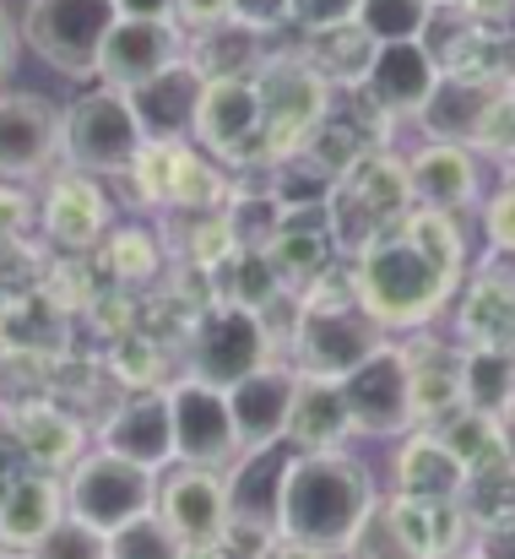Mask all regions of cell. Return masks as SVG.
I'll use <instances>...</instances> for the list:
<instances>
[{"instance_id":"obj_13","label":"cell","mask_w":515,"mask_h":559,"mask_svg":"<svg viewBox=\"0 0 515 559\" xmlns=\"http://www.w3.org/2000/svg\"><path fill=\"white\" fill-rule=\"evenodd\" d=\"M173 60H184V27L179 22H142V16H120L104 38L98 55V76L115 93H136L142 82H153L158 71H169Z\"/></svg>"},{"instance_id":"obj_45","label":"cell","mask_w":515,"mask_h":559,"mask_svg":"<svg viewBox=\"0 0 515 559\" xmlns=\"http://www.w3.org/2000/svg\"><path fill=\"white\" fill-rule=\"evenodd\" d=\"M261 559H332V555H326V549H310V544H294V538L277 533V544H272Z\"/></svg>"},{"instance_id":"obj_44","label":"cell","mask_w":515,"mask_h":559,"mask_svg":"<svg viewBox=\"0 0 515 559\" xmlns=\"http://www.w3.org/2000/svg\"><path fill=\"white\" fill-rule=\"evenodd\" d=\"M120 16H142V22H173V0H115Z\"/></svg>"},{"instance_id":"obj_21","label":"cell","mask_w":515,"mask_h":559,"mask_svg":"<svg viewBox=\"0 0 515 559\" xmlns=\"http://www.w3.org/2000/svg\"><path fill=\"white\" fill-rule=\"evenodd\" d=\"M65 516V484L44 467H22L0 484V549H33Z\"/></svg>"},{"instance_id":"obj_20","label":"cell","mask_w":515,"mask_h":559,"mask_svg":"<svg viewBox=\"0 0 515 559\" xmlns=\"http://www.w3.org/2000/svg\"><path fill=\"white\" fill-rule=\"evenodd\" d=\"M407 186H412V206L429 212H467L478 201V153L462 142H423L407 158Z\"/></svg>"},{"instance_id":"obj_9","label":"cell","mask_w":515,"mask_h":559,"mask_svg":"<svg viewBox=\"0 0 515 559\" xmlns=\"http://www.w3.org/2000/svg\"><path fill=\"white\" fill-rule=\"evenodd\" d=\"M343 402L352 413V429L363 440H402L418 413H412V374H407V354L385 337L358 370H347L343 380Z\"/></svg>"},{"instance_id":"obj_49","label":"cell","mask_w":515,"mask_h":559,"mask_svg":"<svg viewBox=\"0 0 515 559\" xmlns=\"http://www.w3.org/2000/svg\"><path fill=\"white\" fill-rule=\"evenodd\" d=\"M505 180H515V164H511V169H505Z\"/></svg>"},{"instance_id":"obj_16","label":"cell","mask_w":515,"mask_h":559,"mask_svg":"<svg viewBox=\"0 0 515 559\" xmlns=\"http://www.w3.org/2000/svg\"><path fill=\"white\" fill-rule=\"evenodd\" d=\"M98 445L147 467V473H164L173 462V413H169V385H153V391H136L125 396L104 424H98Z\"/></svg>"},{"instance_id":"obj_2","label":"cell","mask_w":515,"mask_h":559,"mask_svg":"<svg viewBox=\"0 0 515 559\" xmlns=\"http://www.w3.org/2000/svg\"><path fill=\"white\" fill-rule=\"evenodd\" d=\"M456 283H462V266L429 255L412 234H402V223L369 239L352 261V288L385 332H423L451 305Z\"/></svg>"},{"instance_id":"obj_29","label":"cell","mask_w":515,"mask_h":559,"mask_svg":"<svg viewBox=\"0 0 515 559\" xmlns=\"http://www.w3.org/2000/svg\"><path fill=\"white\" fill-rule=\"evenodd\" d=\"M184 60L217 82V76H255L261 71V33L244 27V22H212V27H195V38H184Z\"/></svg>"},{"instance_id":"obj_26","label":"cell","mask_w":515,"mask_h":559,"mask_svg":"<svg viewBox=\"0 0 515 559\" xmlns=\"http://www.w3.org/2000/svg\"><path fill=\"white\" fill-rule=\"evenodd\" d=\"M109 228V201L104 190L93 186V175L71 169V175H55L49 195H44V234L65 250H87L98 234Z\"/></svg>"},{"instance_id":"obj_30","label":"cell","mask_w":515,"mask_h":559,"mask_svg":"<svg viewBox=\"0 0 515 559\" xmlns=\"http://www.w3.org/2000/svg\"><path fill=\"white\" fill-rule=\"evenodd\" d=\"M16 445H22L27 467L65 473V467L82 456V424L65 418V413L49 407V402H33V407L16 413Z\"/></svg>"},{"instance_id":"obj_3","label":"cell","mask_w":515,"mask_h":559,"mask_svg":"<svg viewBox=\"0 0 515 559\" xmlns=\"http://www.w3.org/2000/svg\"><path fill=\"white\" fill-rule=\"evenodd\" d=\"M391 332L363 310L358 288H347L343 299H332L326 277L315 288H304V305H299V321H294V337H288V354H294V370L315 374V380H343L347 370H358Z\"/></svg>"},{"instance_id":"obj_7","label":"cell","mask_w":515,"mask_h":559,"mask_svg":"<svg viewBox=\"0 0 515 559\" xmlns=\"http://www.w3.org/2000/svg\"><path fill=\"white\" fill-rule=\"evenodd\" d=\"M255 93H261V115H266L272 158L299 153L304 136L332 115V82L304 55H272V60H261Z\"/></svg>"},{"instance_id":"obj_14","label":"cell","mask_w":515,"mask_h":559,"mask_svg":"<svg viewBox=\"0 0 515 559\" xmlns=\"http://www.w3.org/2000/svg\"><path fill=\"white\" fill-rule=\"evenodd\" d=\"M434 82H440V60L423 49V38H412V44H374L358 87L380 120H418Z\"/></svg>"},{"instance_id":"obj_24","label":"cell","mask_w":515,"mask_h":559,"mask_svg":"<svg viewBox=\"0 0 515 559\" xmlns=\"http://www.w3.org/2000/svg\"><path fill=\"white\" fill-rule=\"evenodd\" d=\"M456 326L462 348H515V272H478L456 305Z\"/></svg>"},{"instance_id":"obj_11","label":"cell","mask_w":515,"mask_h":559,"mask_svg":"<svg viewBox=\"0 0 515 559\" xmlns=\"http://www.w3.org/2000/svg\"><path fill=\"white\" fill-rule=\"evenodd\" d=\"M153 511L173 527V538L201 555V549H223V533H228V484L223 473L212 467H184V462H169L158 473V500Z\"/></svg>"},{"instance_id":"obj_51","label":"cell","mask_w":515,"mask_h":559,"mask_svg":"<svg viewBox=\"0 0 515 559\" xmlns=\"http://www.w3.org/2000/svg\"><path fill=\"white\" fill-rule=\"evenodd\" d=\"M456 559H478V555H456Z\"/></svg>"},{"instance_id":"obj_4","label":"cell","mask_w":515,"mask_h":559,"mask_svg":"<svg viewBox=\"0 0 515 559\" xmlns=\"http://www.w3.org/2000/svg\"><path fill=\"white\" fill-rule=\"evenodd\" d=\"M142 147H147V131L131 98L104 82L60 109V158L82 175H125Z\"/></svg>"},{"instance_id":"obj_5","label":"cell","mask_w":515,"mask_h":559,"mask_svg":"<svg viewBox=\"0 0 515 559\" xmlns=\"http://www.w3.org/2000/svg\"><path fill=\"white\" fill-rule=\"evenodd\" d=\"M120 22L115 0H27L22 16V44L60 76H98V55L109 27Z\"/></svg>"},{"instance_id":"obj_33","label":"cell","mask_w":515,"mask_h":559,"mask_svg":"<svg viewBox=\"0 0 515 559\" xmlns=\"http://www.w3.org/2000/svg\"><path fill=\"white\" fill-rule=\"evenodd\" d=\"M462 462H467V473L478 478L483 467H494V462H505V451H500V424L489 418V413H472V407H451L445 418H434L429 424Z\"/></svg>"},{"instance_id":"obj_22","label":"cell","mask_w":515,"mask_h":559,"mask_svg":"<svg viewBox=\"0 0 515 559\" xmlns=\"http://www.w3.org/2000/svg\"><path fill=\"white\" fill-rule=\"evenodd\" d=\"M201 87H206V76L190 60H173L169 71H158L136 93H125L131 109H136V120H142V131H147V142H184V136H195Z\"/></svg>"},{"instance_id":"obj_43","label":"cell","mask_w":515,"mask_h":559,"mask_svg":"<svg viewBox=\"0 0 515 559\" xmlns=\"http://www.w3.org/2000/svg\"><path fill=\"white\" fill-rule=\"evenodd\" d=\"M451 5H462L472 22H511L515 16V0H451Z\"/></svg>"},{"instance_id":"obj_12","label":"cell","mask_w":515,"mask_h":559,"mask_svg":"<svg viewBox=\"0 0 515 559\" xmlns=\"http://www.w3.org/2000/svg\"><path fill=\"white\" fill-rule=\"evenodd\" d=\"M195 142L206 153H217V158H261V153H272L255 76H217V82L201 87Z\"/></svg>"},{"instance_id":"obj_32","label":"cell","mask_w":515,"mask_h":559,"mask_svg":"<svg viewBox=\"0 0 515 559\" xmlns=\"http://www.w3.org/2000/svg\"><path fill=\"white\" fill-rule=\"evenodd\" d=\"M369 55H374V38H369L358 22H337V27L310 33V49H304V60H310L332 87H358L363 71H369Z\"/></svg>"},{"instance_id":"obj_42","label":"cell","mask_w":515,"mask_h":559,"mask_svg":"<svg viewBox=\"0 0 515 559\" xmlns=\"http://www.w3.org/2000/svg\"><path fill=\"white\" fill-rule=\"evenodd\" d=\"M228 16H233V0H173L179 27H212V22H228Z\"/></svg>"},{"instance_id":"obj_1","label":"cell","mask_w":515,"mask_h":559,"mask_svg":"<svg viewBox=\"0 0 515 559\" xmlns=\"http://www.w3.org/2000/svg\"><path fill=\"white\" fill-rule=\"evenodd\" d=\"M380 506L374 473L337 451H299L288 478H283V506H277V533L326 555H343L347 538L363 527V516Z\"/></svg>"},{"instance_id":"obj_41","label":"cell","mask_w":515,"mask_h":559,"mask_svg":"<svg viewBox=\"0 0 515 559\" xmlns=\"http://www.w3.org/2000/svg\"><path fill=\"white\" fill-rule=\"evenodd\" d=\"M233 22H244L255 33H277L294 22V0H233Z\"/></svg>"},{"instance_id":"obj_39","label":"cell","mask_w":515,"mask_h":559,"mask_svg":"<svg viewBox=\"0 0 515 559\" xmlns=\"http://www.w3.org/2000/svg\"><path fill=\"white\" fill-rule=\"evenodd\" d=\"M483 234L494 255H515V180H505L483 201Z\"/></svg>"},{"instance_id":"obj_34","label":"cell","mask_w":515,"mask_h":559,"mask_svg":"<svg viewBox=\"0 0 515 559\" xmlns=\"http://www.w3.org/2000/svg\"><path fill=\"white\" fill-rule=\"evenodd\" d=\"M434 5L440 0H358V16L352 22L374 44H412V38H423Z\"/></svg>"},{"instance_id":"obj_28","label":"cell","mask_w":515,"mask_h":559,"mask_svg":"<svg viewBox=\"0 0 515 559\" xmlns=\"http://www.w3.org/2000/svg\"><path fill=\"white\" fill-rule=\"evenodd\" d=\"M407 354V374H412V413L418 424L445 418L451 407H462V348L451 343H412Z\"/></svg>"},{"instance_id":"obj_8","label":"cell","mask_w":515,"mask_h":559,"mask_svg":"<svg viewBox=\"0 0 515 559\" xmlns=\"http://www.w3.org/2000/svg\"><path fill=\"white\" fill-rule=\"evenodd\" d=\"M272 332H266V321H261V310H244V305H217V310H206L201 321H195V332H190V348H184V365L195 380H206V385H217V391H228V385H239L244 374H255L266 359H272Z\"/></svg>"},{"instance_id":"obj_15","label":"cell","mask_w":515,"mask_h":559,"mask_svg":"<svg viewBox=\"0 0 515 559\" xmlns=\"http://www.w3.org/2000/svg\"><path fill=\"white\" fill-rule=\"evenodd\" d=\"M60 158V109L38 93H0V180H38Z\"/></svg>"},{"instance_id":"obj_17","label":"cell","mask_w":515,"mask_h":559,"mask_svg":"<svg viewBox=\"0 0 515 559\" xmlns=\"http://www.w3.org/2000/svg\"><path fill=\"white\" fill-rule=\"evenodd\" d=\"M467 489H472L467 462H462L429 424H412V429L396 440L391 495H407V500H467Z\"/></svg>"},{"instance_id":"obj_47","label":"cell","mask_w":515,"mask_h":559,"mask_svg":"<svg viewBox=\"0 0 515 559\" xmlns=\"http://www.w3.org/2000/svg\"><path fill=\"white\" fill-rule=\"evenodd\" d=\"M494 424H500V451H505V462L515 467V402L500 413V418H494Z\"/></svg>"},{"instance_id":"obj_36","label":"cell","mask_w":515,"mask_h":559,"mask_svg":"<svg viewBox=\"0 0 515 559\" xmlns=\"http://www.w3.org/2000/svg\"><path fill=\"white\" fill-rule=\"evenodd\" d=\"M27 555L33 559H109V533H98V527H87L76 516H60Z\"/></svg>"},{"instance_id":"obj_35","label":"cell","mask_w":515,"mask_h":559,"mask_svg":"<svg viewBox=\"0 0 515 559\" xmlns=\"http://www.w3.org/2000/svg\"><path fill=\"white\" fill-rule=\"evenodd\" d=\"M109 559H190V549L173 538V527L158 511H142L109 533Z\"/></svg>"},{"instance_id":"obj_23","label":"cell","mask_w":515,"mask_h":559,"mask_svg":"<svg viewBox=\"0 0 515 559\" xmlns=\"http://www.w3.org/2000/svg\"><path fill=\"white\" fill-rule=\"evenodd\" d=\"M402 544L418 559H456L472 538V511L462 500H407V495H391L385 500Z\"/></svg>"},{"instance_id":"obj_37","label":"cell","mask_w":515,"mask_h":559,"mask_svg":"<svg viewBox=\"0 0 515 559\" xmlns=\"http://www.w3.org/2000/svg\"><path fill=\"white\" fill-rule=\"evenodd\" d=\"M472 153L483 158H500V164H515V93L500 87L478 120V136H472Z\"/></svg>"},{"instance_id":"obj_18","label":"cell","mask_w":515,"mask_h":559,"mask_svg":"<svg viewBox=\"0 0 515 559\" xmlns=\"http://www.w3.org/2000/svg\"><path fill=\"white\" fill-rule=\"evenodd\" d=\"M294 445L288 440H272V445H244L233 456V467L223 473L228 484V516L244 522V527H266L277 533V506H283V478L294 467Z\"/></svg>"},{"instance_id":"obj_31","label":"cell","mask_w":515,"mask_h":559,"mask_svg":"<svg viewBox=\"0 0 515 559\" xmlns=\"http://www.w3.org/2000/svg\"><path fill=\"white\" fill-rule=\"evenodd\" d=\"M515 402V348H462V407L500 418Z\"/></svg>"},{"instance_id":"obj_19","label":"cell","mask_w":515,"mask_h":559,"mask_svg":"<svg viewBox=\"0 0 515 559\" xmlns=\"http://www.w3.org/2000/svg\"><path fill=\"white\" fill-rule=\"evenodd\" d=\"M294 391L299 370L266 359L255 374H244L239 385H228V407H233V429L239 445H272L288 435V413H294Z\"/></svg>"},{"instance_id":"obj_27","label":"cell","mask_w":515,"mask_h":559,"mask_svg":"<svg viewBox=\"0 0 515 559\" xmlns=\"http://www.w3.org/2000/svg\"><path fill=\"white\" fill-rule=\"evenodd\" d=\"M358 429H352V413L343 402V385L337 380H315V374H299V391H294V413H288V445L294 451H337L347 445Z\"/></svg>"},{"instance_id":"obj_25","label":"cell","mask_w":515,"mask_h":559,"mask_svg":"<svg viewBox=\"0 0 515 559\" xmlns=\"http://www.w3.org/2000/svg\"><path fill=\"white\" fill-rule=\"evenodd\" d=\"M500 87H505V82H494V76L440 71V82H434L429 104L418 109V126H423L434 142H462V147H472L478 120H483V109H489V98H494Z\"/></svg>"},{"instance_id":"obj_6","label":"cell","mask_w":515,"mask_h":559,"mask_svg":"<svg viewBox=\"0 0 515 559\" xmlns=\"http://www.w3.org/2000/svg\"><path fill=\"white\" fill-rule=\"evenodd\" d=\"M158 500V473L115 456V451H82L71 467H65V516L98 527V533H115L125 527L131 516L153 511Z\"/></svg>"},{"instance_id":"obj_48","label":"cell","mask_w":515,"mask_h":559,"mask_svg":"<svg viewBox=\"0 0 515 559\" xmlns=\"http://www.w3.org/2000/svg\"><path fill=\"white\" fill-rule=\"evenodd\" d=\"M0 559H33V555H22V549H0Z\"/></svg>"},{"instance_id":"obj_38","label":"cell","mask_w":515,"mask_h":559,"mask_svg":"<svg viewBox=\"0 0 515 559\" xmlns=\"http://www.w3.org/2000/svg\"><path fill=\"white\" fill-rule=\"evenodd\" d=\"M347 559H418L407 544H402V533H396V522H391V511H385V500L363 516V527L347 538Z\"/></svg>"},{"instance_id":"obj_40","label":"cell","mask_w":515,"mask_h":559,"mask_svg":"<svg viewBox=\"0 0 515 559\" xmlns=\"http://www.w3.org/2000/svg\"><path fill=\"white\" fill-rule=\"evenodd\" d=\"M352 16H358V0H294V27H304V33L337 27Z\"/></svg>"},{"instance_id":"obj_50","label":"cell","mask_w":515,"mask_h":559,"mask_svg":"<svg viewBox=\"0 0 515 559\" xmlns=\"http://www.w3.org/2000/svg\"><path fill=\"white\" fill-rule=\"evenodd\" d=\"M505 87H511V93H515V76H511V82H505Z\"/></svg>"},{"instance_id":"obj_10","label":"cell","mask_w":515,"mask_h":559,"mask_svg":"<svg viewBox=\"0 0 515 559\" xmlns=\"http://www.w3.org/2000/svg\"><path fill=\"white\" fill-rule=\"evenodd\" d=\"M169 413H173V462L228 473L233 456L244 451V445H239V429H233L228 391H217V385L184 374V380L169 385Z\"/></svg>"},{"instance_id":"obj_46","label":"cell","mask_w":515,"mask_h":559,"mask_svg":"<svg viewBox=\"0 0 515 559\" xmlns=\"http://www.w3.org/2000/svg\"><path fill=\"white\" fill-rule=\"evenodd\" d=\"M11 66H16V22L0 11V76H5Z\"/></svg>"}]
</instances>
